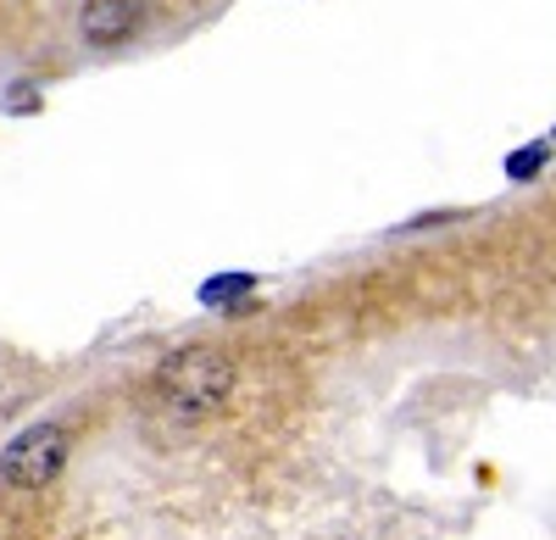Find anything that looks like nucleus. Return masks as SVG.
I'll list each match as a JSON object with an SVG mask.
<instances>
[{
  "instance_id": "nucleus-2",
  "label": "nucleus",
  "mask_w": 556,
  "mask_h": 540,
  "mask_svg": "<svg viewBox=\"0 0 556 540\" xmlns=\"http://www.w3.org/2000/svg\"><path fill=\"white\" fill-rule=\"evenodd\" d=\"M67 429L62 424H28L12 435V445L0 452V479L17 485V490H39V485H51L67 463Z\"/></svg>"
},
{
  "instance_id": "nucleus-4",
  "label": "nucleus",
  "mask_w": 556,
  "mask_h": 540,
  "mask_svg": "<svg viewBox=\"0 0 556 540\" xmlns=\"http://www.w3.org/2000/svg\"><path fill=\"white\" fill-rule=\"evenodd\" d=\"M545 146H529V151H513V156H506V173H513V178H534L540 167H545Z\"/></svg>"
},
{
  "instance_id": "nucleus-1",
  "label": "nucleus",
  "mask_w": 556,
  "mask_h": 540,
  "mask_svg": "<svg viewBox=\"0 0 556 540\" xmlns=\"http://www.w3.org/2000/svg\"><path fill=\"white\" fill-rule=\"evenodd\" d=\"M235 395V363L217 346H184L156 368V401L178 418H206Z\"/></svg>"
},
{
  "instance_id": "nucleus-3",
  "label": "nucleus",
  "mask_w": 556,
  "mask_h": 540,
  "mask_svg": "<svg viewBox=\"0 0 556 540\" xmlns=\"http://www.w3.org/2000/svg\"><path fill=\"white\" fill-rule=\"evenodd\" d=\"M139 12H146L139 0H84L78 7V34H84V45H96V51H112V45L134 39Z\"/></svg>"
},
{
  "instance_id": "nucleus-5",
  "label": "nucleus",
  "mask_w": 556,
  "mask_h": 540,
  "mask_svg": "<svg viewBox=\"0 0 556 540\" xmlns=\"http://www.w3.org/2000/svg\"><path fill=\"white\" fill-rule=\"evenodd\" d=\"M7 112H12V117L39 112V84H12V89H7Z\"/></svg>"
}]
</instances>
